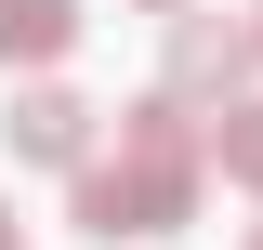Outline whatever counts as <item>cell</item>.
<instances>
[{"mask_svg": "<svg viewBox=\"0 0 263 250\" xmlns=\"http://www.w3.org/2000/svg\"><path fill=\"white\" fill-rule=\"evenodd\" d=\"M79 40V0H0V66H53Z\"/></svg>", "mask_w": 263, "mask_h": 250, "instance_id": "4", "label": "cell"}, {"mask_svg": "<svg viewBox=\"0 0 263 250\" xmlns=\"http://www.w3.org/2000/svg\"><path fill=\"white\" fill-rule=\"evenodd\" d=\"M197 171H211V119H197L184 93H145L119 105V158H92L79 171V198H66V224L79 237H171V224L197 211Z\"/></svg>", "mask_w": 263, "mask_h": 250, "instance_id": "1", "label": "cell"}, {"mask_svg": "<svg viewBox=\"0 0 263 250\" xmlns=\"http://www.w3.org/2000/svg\"><path fill=\"white\" fill-rule=\"evenodd\" d=\"M211 171L263 198V105H224V119H211Z\"/></svg>", "mask_w": 263, "mask_h": 250, "instance_id": "5", "label": "cell"}, {"mask_svg": "<svg viewBox=\"0 0 263 250\" xmlns=\"http://www.w3.org/2000/svg\"><path fill=\"white\" fill-rule=\"evenodd\" d=\"M145 13H184V0H145Z\"/></svg>", "mask_w": 263, "mask_h": 250, "instance_id": "7", "label": "cell"}, {"mask_svg": "<svg viewBox=\"0 0 263 250\" xmlns=\"http://www.w3.org/2000/svg\"><path fill=\"white\" fill-rule=\"evenodd\" d=\"M0 145L40 158V171H92V105L66 93V79H27V93L0 105Z\"/></svg>", "mask_w": 263, "mask_h": 250, "instance_id": "3", "label": "cell"}, {"mask_svg": "<svg viewBox=\"0 0 263 250\" xmlns=\"http://www.w3.org/2000/svg\"><path fill=\"white\" fill-rule=\"evenodd\" d=\"M0 250H27V224H13V198H0Z\"/></svg>", "mask_w": 263, "mask_h": 250, "instance_id": "6", "label": "cell"}, {"mask_svg": "<svg viewBox=\"0 0 263 250\" xmlns=\"http://www.w3.org/2000/svg\"><path fill=\"white\" fill-rule=\"evenodd\" d=\"M250 66H263V13H171V93H184V105L224 119Z\"/></svg>", "mask_w": 263, "mask_h": 250, "instance_id": "2", "label": "cell"}, {"mask_svg": "<svg viewBox=\"0 0 263 250\" xmlns=\"http://www.w3.org/2000/svg\"><path fill=\"white\" fill-rule=\"evenodd\" d=\"M250 250H263V237H250Z\"/></svg>", "mask_w": 263, "mask_h": 250, "instance_id": "8", "label": "cell"}]
</instances>
